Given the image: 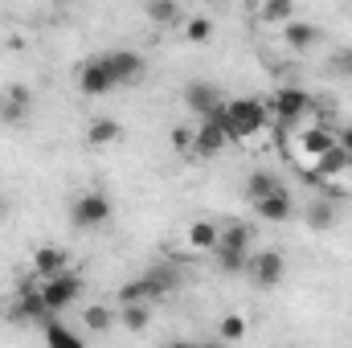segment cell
Returning <instances> with one entry per match:
<instances>
[{
	"label": "cell",
	"mask_w": 352,
	"mask_h": 348,
	"mask_svg": "<svg viewBox=\"0 0 352 348\" xmlns=\"http://www.w3.org/2000/svg\"><path fill=\"white\" fill-rule=\"evenodd\" d=\"M115 320H119V312H111V307H102V303H90L87 312H82V324H87L90 332H111Z\"/></svg>",
	"instance_id": "obj_23"
},
{
	"label": "cell",
	"mask_w": 352,
	"mask_h": 348,
	"mask_svg": "<svg viewBox=\"0 0 352 348\" xmlns=\"http://www.w3.org/2000/svg\"><path fill=\"white\" fill-rule=\"evenodd\" d=\"M29 107H33V90L25 87V83H12L0 94V123L4 127H21L29 119Z\"/></svg>",
	"instance_id": "obj_7"
},
{
	"label": "cell",
	"mask_w": 352,
	"mask_h": 348,
	"mask_svg": "<svg viewBox=\"0 0 352 348\" xmlns=\"http://www.w3.org/2000/svg\"><path fill=\"white\" fill-rule=\"evenodd\" d=\"M230 144V135L213 123V119H201V127L192 131V152L188 156H201V160H209V156H217L221 148Z\"/></svg>",
	"instance_id": "obj_10"
},
{
	"label": "cell",
	"mask_w": 352,
	"mask_h": 348,
	"mask_svg": "<svg viewBox=\"0 0 352 348\" xmlns=\"http://www.w3.org/2000/svg\"><path fill=\"white\" fill-rule=\"evenodd\" d=\"M54 4H78V0H54Z\"/></svg>",
	"instance_id": "obj_33"
},
{
	"label": "cell",
	"mask_w": 352,
	"mask_h": 348,
	"mask_svg": "<svg viewBox=\"0 0 352 348\" xmlns=\"http://www.w3.org/2000/svg\"><path fill=\"white\" fill-rule=\"evenodd\" d=\"M250 238H254V234H250L246 221H226L217 246H221V250H242V254H250Z\"/></svg>",
	"instance_id": "obj_18"
},
{
	"label": "cell",
	"mask_w": 352,
	"mask_h": 348,
	"mask_svg": "<svg viewBox=\"0 0 352 348\" xmlns=\"http://www.w3.org/2000/svg\"><path fill=\"white\" fill-rule=\"evenodd\" d=\"M217 336H221V340H242V336H246V320H242V316H221Z\"/></svg>",
	"instance_id": "obj_29"
},
{
	"label": "cell",
	"mask_w": 352,
	"mask_h": 348,
	"mask_svg": "<svg viewBox=\"0 0 352 348\" xmlns=\"http://www.w3.org/2000/svg\"><path fill=\"white\" fill-rule=\"evenodd\" d=\"M307 226H311V230H332V226H336V201H328V197L316 201V205L307 209Z\"/></svg>",
	"instance_id": "obj_24"
},
{
	"label": "cell",
	"mask_w": 352,
	"mask_h": 348,
	"mask_svg": "<svg viewBox=\"0 0 352 348\" xmlns=\"http://www.w3.org/2000/svg\"><path fill=\"white\" fill-rule=\"evenodd\" d=\"M217 102H221V90L213 87V83H205V78H192V83L184 87V107H188L192 115H201V119H205Z\"/></svg>",
	"instance_id": "obj_11"
},
{
	"label": "cell",
	"mask_w": 352,
	"mask_h": 348,
	"mask_svg": "<svg viewBox=\"0 0 352 348\" xmlns=\"http://www.w3.org/2000/svg\"><path fill=\"white\" fill-rule=\"evenodd\" d=\"M111 217H115V201H111L107 193H98V188L74 197V205H70V221H74L78 230H98V226H107Z\"/></svg>",
	"instance_id": "obj_1"
},
{
	"label": "cell",
	"mask_w": 352,
	"mask_h": 348,
	"mask_svg": "<svg viewBox=\"0 0 352 348\" xmlns=\"http://www.w3.org/2000/svg\"><path fill=\"white\" fill-rule=\"evenodd\" d=\"M254 205V213L263 217V221H291L295 217V201H291V193L278 184L274 193H266V197H258V201H250Z\"/></svg>",
	"instance_id": "obj_8"
},
{
	"label": "cell",
	"mask_w": 352,
	"mask_h": 348,
	"mask_svg": "<svg viewBox=\"0 0 352 348\" xmlns=\"http://www.w3.org/2000/svg\"><path fill=\"white\" fill-rule=\"evenodd\" d=\"M246 274L254 279V287L274 291V287L287 279V259H283L278 250H258V254H250V262H246Z\"/></svg>",
	"instance_id": "obj_6"
},
{
	"label": "cell",
	"mask_w": 352,
	"mask_h": 348,
	"mask_svg": "<svg viewBox=\"0 0 352 348\" xmlns=\"http://www.w3.org/2000/svg\"><path fill=\"white\" fill-rule=\"evenodd\" d=\"M98 58H102V66H107V74H111L115 90L131 87V83L144 78V58H140L135 50H107V54H98Z\"/></svg>",
	"instance_id": "obj_5"
},
{
	"label": "cell",
	"mask_w": 352,
	"mask_h": 348,
	"mask_svg": "<svg viewBox=\"0 0 352 348\" xmlns=\"http://www.w3.org/2000/svg\"><path fill=\"white\" fill-rule=\"evenodd\" d=\"M168 140H173L176 152H192V131H188V127H173V135H168Z\"/></svg>",
	"instance_id": "obj_31"
},
{
	"label": "cell",
	"mask_w": 352,
	"mask_h": 348,
	"mask_svg": "<svg viewBox=\"0 0 352 348\" xmlns=\"http://www.w3.org/2000/svg\"><path fill=\"white\" fill-rule=\"evenodd\" d=\"M78 90H82L87 98H102V94H111V90H115L111 74H107V66H102V58L82 62V70H78Z\"/></svg>",
	"instance_id": "obj_9"
},
{
	"label": "cell",
	"mask_w": 352,
	"mask_h": 348,
	"mask_svg": "<svg viewBox=\"0 0 352 348\" xmlns=\"http://www.w3.org/2000/svg\"><path fill=\"white\" fill-rule=\"evenodd\" d=\"M144 12H148V21H152V25H160V29L184 25V12H180V4H176V0H148V4H144Z\"/></svg>",
	"instance_id": "obj_17"
},
{
	"label": "cell",
	"mask_w": 352,
	"mask_h": 348,
	"mask_svg": "<svg viewBox=\"0 0 352 348\" xmlns=\"http://www.w3.org/2000/svg\"><path fill=\"white\" fill-rule=\"evenodd\" d=\"M213 262H217V270L221 274H242L246 270V262H250V254H242V250H213Z\"/></svg>",
	"instance_id": "obj_25"
},
{
	"label": "cell",
	"mask_w": 352,
	"mask_h": 348,
	"mask_svg": "<svg viewBox=\"0 0 352 348\" xmlns=\"http://www.w3.org/2000/svg\"><path fill=\"white\" fill-rule=\"evenodd\" d=\"M336 144H340V148L352 156V127H340V131H336Z\"/></svg>",
	"instance_id": "obj_32"
},
{
	"label": "cell",
	"mask_w": 352,
	"mask_h": 348,
	"mask_svg": "<svg viewBox=\"0 0 352 348\" xmlns=\"http://www.w3.org/2000/svg\"><path fill=\"white\" fill-rule=\"evenodd\" d=\"M148 320H152L148 299H140V303H123V312H119V324H123V328H131V332H144V328H148Z\"/></svg>",
	"instance_id": "obj_21"
},
{
	"label": "cell",
	"mask_w": 352,
	"mask_h": 348,
	"mask_svg": "<svg viewBox=\"0 0 352 348\" xmlns=\"http://www.w3.org/2000/svg\"><path fill=\"white\" fill-rule=\"evenodd\" d=\"M328 74H344V78H352V50H344L340 58L328 62Z\"/></svg>",
	"instance_id": "obj_30"
},
{
	"label": "cell",
	"mask_w": 352,
	"mask_h": 348,
	"mask_svg": "<svg viewBox=\"0 0 352 348\" xmlns=\"http://www.w3.org/2000/svg\"><path fill=\"white\" fill-rule=\"evenodd\" d=\"M66 270V250L62 246H41L37 254H33V274L37 279H54V274H62Z\"/></svg>",
	"instance_id": "obj_16"
},
{
	"label": "cell",
	"mask_w": 352,
	"mask_h": 348,
	"mask_svg": "<svg viewBox=\"0 0 352 348\" xmlns=\"http://www.w3.org/2000/svg\"><path fill=\"white\" fill-rule=\"evenodd\" d=\"M270 119H278V123H303L311 111H316V102H311V94L307 90H299V87H278L274 94H270Z\"/></svg>",
	"instance_id": "obj_2"
},
{
	"label": "cell",
	"mask_w": 352,
	"mask_h": 348,
	"mask_svg": "<svg viewBox=\"0 0 352 348\" xmlns=\"http://www.w3.org/2000/svg\"><path fill=\"white\" fill-rule=\"evenodd\" d=\"M41 295H45L50 312H66V307H74V303H78V295H82V274L66 266L62 274L41 279Z\"/></svg>",
	"instance_id": "obj_3"
},
{
	"label": "cell",
	"mask_w": 352,
	"mask_h": 348,
	"mask_svg": "<svg viewBox=\"0 0 352 348\" xmlns=\"http://www.w3.org/2000/svg\"><path fill=\"white\" fill-rule=\"evenodd\" d=\"M295 144H299V152H307V156L316 160L324 148H332V144H336V131H328L324 123H307V127H299Z\"/></svg>",
	"instance_id": "obj_13"
},
{
	"label": "cell",
	"mask_w": 352,
	"mask_h": 348,
	"mask_svg": "<svg viewBox=\"0 0 352 348\" xmlns=\"http://www.w3.org/2000/svg\"><path fill=\"white\" fill-rule=\"evenodd\" d=\"M148 279H152V291H156V299H160V295H173L176 287H180V270H176V266H168V262L152 266V270H148Z\"/></svg>",
	"instance_id": "obj_20"
},
{
	"label": "cell",
	"mask_w": 352,
	"mask_h": 348,
	"mask_svg": "<svg viewBox=\"0 0 352 348\" xmlns=\"http://www.w3.org/2000/svg\"><path fill=\"white\" fill-rule=\"evenodd\" d=\"M230 119L238 127V144H246L250 135H258L270 123V107H266L263 98H234L230 102Z\"/></svg>",
	"instance_id": "obj_4"
},
{
	"label": "cell",
	"mask_w": 352,
	"mask_h": 348,
	"mask_svg": "<svg viewBox=\"0 0 352 348\" xmlns=\"http://www.w3.org/2000/svg\"><path fill=\"white\" fill-rule=\"evenodd\" d=\"M140 299H148V303L156 299V291H152V279H148V270H144V274H135L131 283H123V287H119V303H140Z\"/></svg>",
	"instance_id": "obj_19"
},
{
	"label": "cell",
	"mask_w": 352,
	"mask_h": 348,
	"mask_svg": "<svg viewBox=\"0 0 352 348\" xmlns=\"http://www.w3.org/2000/svg\"><path fill=\"white\" fill-rule=\"evenodd\" d=\"M217 238H221V226L209 221V217H201V221L188 226V246H192L197 254H213V250H217Z\"/></svg>",
	"instance_id": "obj_14"
},
{
	"label": "cell",
	"mask_w": 352,
	"mask_h": 348,
	"mask_svg": "<svg viewBox=\"0 0 352 348\" xmlns=\"http://www.w3.org/2000/svg\"><path fill=\"white\" fill-rule=\"evenodd\" d=\"M217 4H234V0H217Z\"/></svg>",
	"instance_id": "obj_35"
},
{
	"label": "cell",
	"mask_w": 352,
	"mask_h": 348,
	"mask_svg": "<svg viewBox=\"0 0 352 348\" xmlns=\"http://www.w3.org/2000/svg\"><path fill=\"white\" fill-rule=\"evenodd\" d=\"M0 217H4V201H0Z\"/></svg>",
	"instance_id": "obj_34"
},
{
	"label": "cell",
	"mask_w": 352,
	"mask_h": 348,
	"mask_svg": "<svg viewBox=\"0 0 352 348\" xmlns=\"http://www.w3.org/2000/svg\"><path fill=\"white\" fill-rule=\"evenodd\" d=\"M41 332H45V345H54V348H82V336H78V332H70V328H62L58 320L41 324Z\"/></svg>",
	"instance_id": "obj_22"
},
{
	"label": "cell",
	"mask_w": 352,
	"mask_h": 348,
	"mask_svg": "<svg viewBox=\"0 0 352 348\" xmlns=\"http://www.w3.org/2000/svg\"><path fill=\"white\" fill-rule=\"evenodd\" d=\"M274 188H278V176L263 173V168H258V173H250V180H246V197H250V201H258V197L274 193Z\"/></svg>",
	"instance_id": "obj_26"
},
{
	"label": "cell",
	"mask_w": 352,
	"mask_h": 348,
	"mask_svg": "<svg viewBox=\"0 0 352 348\" xmlns=\"http://www.w3.org/2000/svg\"><path fill=\"white\" fill-rule=\"evenodd\" d=\"M349 176H352V164H349Z\"/></svg>",
	"instance_id": "obj_36"
},
{
	"label": "cell",
	"mask_w": 352,
	"mask_h": 348,
	"mask_svg": "<svg viewBox=\"0 0 352 348\" xmlns=\"http://www.w3.org/2000/svg\"><path fill=\"white\" fill-rule=\"evenodd\" d=\"M316 41H320V29H316L311 21H295V17H291V21H283V45H287V50L307 54Z\"/></svg>",
	"instance_id": "obj_12"
},
{
	"label": "cell",
	"mask_w": 352,
	"mask_h": 348,
	"mask_svg": "<svg viewBox=\"0 0 352 348\" xmlns=\"http://www.w3.org/2000/svg\"><path fill=\"white\" fill-rule=\"evenodd\" d=\"M119 135H123V127H119V119H111V115L90 119V127H87L90 148H111V144H119Z\"/></svg>",
	"instance_id": "obj_15"
},
{
	"label": "cell",
	"mask_w": 352,
	"mask_h": 348,
	"mask_svg": "<svg viewBox=\"0 0 352 348\" xmlns=\"http://www.w3.org/2000/svg\"><path fill=\"white\" fill-rule=\"evenodd\" d=\"M291 17H295V0H263V21H270V25L278 21L283 25Z\"/></svg>",
	"instance_id": "obj_27"
},
{
	"label": "cell",
	"mask_w": 352,
	"mask_h": 348,
	"mask_svg": "<svg viewBox=\"0 0 352 348\" xmlns=\"http://www.w3.org/2000/svg\"><path fill=\"white\" fill-rule=\"evenodd\" d=\"M184 37H188L192 45L209 41V37H213V21H209V17H188V21H184Z\"/></svg>",
	"instance_id": "obj_28"
}]
</instances>
